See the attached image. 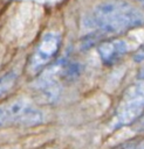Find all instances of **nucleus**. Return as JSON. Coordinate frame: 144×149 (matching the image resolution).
Here are the masks:
<instances>
[{
    "mask_svg": "<svg viewBox=\"0 0 144 149\" xmlns=\"http://www.w3.org/2000/svg\"><path fill=\"white\" fill-rule=\"evenodd\" d=\"M90 21L104 34H123L143 26L144 14L126 1L108 0L94 8Z\"/></svg>",
    "mask_w": 144,
    "mask_h": 149,
    "instance_id": "f257e3e1",
    "label": "nucleus"
},
{
    "mask_svg": "<svg viewBox=\"0 0 144 149\" xmlns=\"http://www.w3.org/2000/svg\"><path fill=\"white\" fill-rule=\"evenodd\" d=\"M144 113V81L128 87L115 111V127L129 126L136 122Z\"/></svg>",
    "mask_w": 144,
    "mask_h": 149,
    "instance_id": "f03ea898",
    "label": "nucleus"
},
{
    "mask_svg": "<svg viewBox=\"0 0 144 149\" xmlns=\"http://www.w3.org/2000/svg\"><path fill=\"white\" fill-rule=\"evenodd\" d=\"M61 43H62V37L59 33L56 31L44 33L36 43V45L34 47L27 61L26 73L29 77H36L39 73H41L57 55Z\"/></svg>",
    "mask_w": 144,
    "mask_h": 149,
    "instance_id": "7ed1b4c3",
    "label": "nucleus"
},
{
    "mask_svg": "<svg viewBox=\"0 0 144 149\" xmlns=\"http://www.w3.org/2000/svg\"><path fill=\"white\" fill-rule=\"evenodd\" d=\"M7 114V125L32 127L43 121L42 112L29 101L23 99L13 100L5 104Z\"/></svg>",
    "mask_w": 144,
    "mask_h": 149,
    "instance_id": "20e7f679",
    "label": "nucleus"
},
{
    "mask_svg": "<svg viewBox=\"0 0 144 149\" xmlns=\"http://www.w3.org/2000/svg\"><path fill=\"white\" fill-rule=\"evenodd\" d=\"M129 51V45L124 40H108L97 45L98 56L104 65L111 66L119 62Z\"/></svg>",
    "mask_w": 144,
    "mask_h": 149,
    "instance_id": "39448f33",
    "label": "nucleus"
},
{
    "mask_svg": "<svg viewBox=\"0 0 144 149\" xmlns=\"http://www.w3.org/2000/svg\"><path fill=\"white\" fill-rule=\"evenodd\" d=\"M18 78V74L13 71L4 74L0 77V97H2L4 94H6L15 84Z\"/></svg>",
    "mask_w": 144,
    "mask_h": 149,
    "instance_id": "423d86ee",
    "label": "nucleus"
},
{
    "mask_svg": "<svg viewBox=\"0 0 144 149\" xmlns=\"http://www.w3.org/2000/svg\"><path fill=\"white\" fill-rule=\"evenodd\" d=\"M133 61L135 62H143L144 61V45L139 47L135 54H133Z\"/></svg>",
    "mask_w": 144,
    "mask_h": 149,
    "instance_id": "0eeeda50",
    "label": "nucleus"
},
{
    "mask_svg": "<svg viewBox=\"0 0 144 149\" xmlns=\"http://www.w3.org/2000/svg\"><path fill=\"white\" fill-rule=\"evenodd\" d=\"M7 125V114L5 105H0V127Z\"/></svg>",
    "mask_w": 144,
    "mask_h": 149,
    "instance_id": "6e6552de",
    "label": "nucleus"
},
{
    "mask_svg": "<svg viewBox=\"0 0 144 149\" xmlns=\"http://www.w3.org/2000/svg\"><path fill=\"white\" fill-rule=\"evenodd\" d=\"M136 129L139 133H144V113L142 114V116L136 121Z\"/></svg>",
    "mask_w": 144,
    "mask_h": 149,
    "instance_id": "1a4fd4ad",
    "label": "nucleus"
},
{
    "mask_svg": "<svg viewBox=\"0 0 144 149\" xmlns=\"http://www.w3.org/2000/svg\"><path fill=\"white\" fill-rule=\"evenodd\" d=\"M137 78H138L139 80L144 81V64L139 68V70H138V72H137Z\"/></svg>",
    "mask_w": 144,
    "mask_h": 149,
    "instance_id": "9d476101",
    "label": "nucleus"
},
{
    "mask_svg": "<svg viewBox=\"0 0 144 149\" xmlns=\"http://www.w3.org/2000/svg\"><path fill=\"white\" fill-rule=\"evenodd\" d=\"M116 149H135V146L133 144H125V146H122V147H118Z\"/></svg>",
    "mask_w": 144,
    "mask_h": 149,
    "instance_id": "9b49d317",
    "label": "nucleus"
},
{
    "mask_svg": "<svg viewBox=\"0 0 144 149\" xmlns=\"http://www.w3.org/2000/svg\"><path fill=\"white\" fill-rule=\"evenodd\" d=\"M139 1H140V2H142V3L144 5V0H139Z\"/></svg>",
    "mask_w": 144,
    "mask_h": 149,
    "instance_id": "f8f14e48",
    "label": "nucleus"
}]
</instances>
